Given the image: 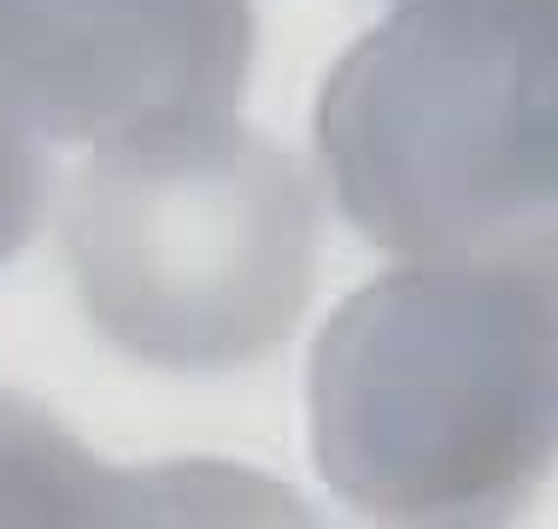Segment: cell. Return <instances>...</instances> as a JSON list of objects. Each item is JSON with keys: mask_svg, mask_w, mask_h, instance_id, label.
I'll return each mask as SVG.
<instances>
[{"mask_svg": "<svg viewBox=\"0 0 558 529\" xmlns=\"http://www.w3.org/2000/svg\"><path fill=\"white\" fill-rule=\"evenodd\" d=\"M547 241H553V253H558V230H553V236H547Z\"/></svg>", "mask_w": 558, "mask_h": 529, "instance_id": "obj_6", "label": "cell"}, {"mask_svg": "<svg viewBox=\"0 0 558 529\" xmlns=\"http://www.w3.org/2000/svg\"><path fill=\"white\" fill-rule=\"evenodd\" d=\"M253 0H0V100L36 135H107L230 112Z\"/></svg>", "mask_w": 558, "mask_h": 529, "instance_id": "obj_4", "label": "cell"}, {"mask_svg": "<svg viewBox=\"0 0 558 529\" xmlns=\"http://www.w3.org/2000/svg\"><path fill=\"white\" fill-rule=\"evenodd\" d=\"M318 165L400 260L558 230V0H405L329 71Z\"/></svg>", "mask_w": 558, "mask_h": 529, "instance_id": "obj_2", "label": "cell"}, {"mask_svg": "<svg viewBox=\"0 0 558 529\" xmlns=\"http://www.w3.org/2000/svg\"><path fill=\"white\" fill-rule=\"evenodd\" d=\"M318 230L312 177L230 112L107 135L65 194L88 324L159 371H235L289 341Z\"/></svg>", "mask_w": 558, "mask_h": 529, "instance_id": "obj_3", "label": "cell"}, {"mask_svg": "<svg viewBox=\"0 0 558 529\" xmlns=\"http://www.w3.org/2000/svg\"><path fill=\"white\" fill-rule=\"evenodd\" d=\"M41 212H48V159L36 147V130L0 100V265L29 248Z\"/></svg>", "mask_w": 558, "mask_h": 529, "instance_id": "obj_5", "label": "cell"}, {"mask_svg": "<svg viewBox=\"0 0 558 529\" xmlns=\"http://www.w3.org/2000/svg\"><path fill=\"white\" fill-rule=\"evenodd\" d=\"M312 453L376 524H500L558 465V253L405 260L329 317L312 353Z\"/></svg>", "mask_w": 558, "mask_h": 529, "instance_id": "obj_1", "label": "cell"}]
</instances>
